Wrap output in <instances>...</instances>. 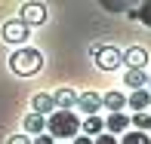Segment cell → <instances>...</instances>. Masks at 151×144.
I'll return each instance as SVG.
<instances>
[{
  "mask_svg": "<svg viewBox=\"0 0 151 144\" xmlns=\"http://www.w3.org/2000/svg\"><path fill=\"white\" fill-rule=\"evenodd\" d=\"M46 129L52 138H77L80 135V120L74 116V111H56L46 116Z\"/></svg>",
  "mask_w": 151,
  "mask_h": 144,
  "instance_id": "6da1fadb",
  "label": "cell"
},
{
  "mask_svg": "<svg viewBox=\"0 0 151 144\" xmlns=\"http://www.w3.org/2000/svg\"><path fill=\"white\" fill-rule=\"evenodd\" d=\"M9 67H12V74H19V77H31V74H37L40 67H43V55H40V49L22 46V49H16L9 55Z\"/></svg>",
  "mask_w": 151,
  "mask_h": 144,
  "instance_id": "7a4b0ae2",
  "label": "cell"
},
{
  "mask_svg": "<svg viewBox=\"0 0 151 144\" xmlns=\"http://www.w3.org/2000/svg\"><path fill=\"white\" fill-rule=\"evenodd\" d=\"M96 65H99L102 71H114V67L123 65V52L117 46H102V49L96 52Z\"/></svg>",
  "mask_w": 151,
  "mask_h": 144,
  "instance_id": "3957f363",
  "label": "cell"
},
{
  "mask_svg": "<svg viewBox=\"0 0 151 144\" xmlns=\"http://www.w3.org/2000/svg\"><path fill=\"white\" fill-rule=\"evenodd\" d=\"M28 25L25 22H19V18H9V22L3 25V40L6 43H25V40H28Z\"/></svg>",
  "mask_w": 151,
  "mask_h": 144,
  "instance_id": "277c9868",
  "label": "cell"
},
{
  "mask_svg": "<svg viewBox=\"0 0 151 144\" xmlns=\"http://www.w3.org/2000/svg\"><path fill=\"white\" fill-rule=\"evenodd\" d=\"M19 22H25L28 28H31V25H43V22H46V6H43V3H25Z\"/></svg>",
  "mask_w": 151,
  "mask_h": 144,
  "instance_id": "5b68a950",
  "label": "cell"
},
{
  "mask_svg": "<svg viewBox=\"0 0 151 144\" xmlns=\"http://www.w3.org/2000/svg\"><path fill=\"white\" fill-rule=\"evenodd\" d=\"M77 107H80L86 116H99L102 95H99V92H83V95H77Z\"/></svg>",
  "mask_w": 151,
  "mask_h": 144,
  "instance_id": "8992f818",
  "label": "cell"
},
{
  "mask_svg": "<svg viewBox=\"0 0 151 144\" xmlns=\"http://www.w3.org/2000/svg\"><path fill=\"white\" fill-rule=\"evenodd\" d=\"M123 61L129 65V71H145V65H148V52L142 49V46H129V49L123 52Z\"/></svg>",
  "mask_w": 151,
  "mask_h": 144,
  "instance_id": "52a82bcc",
  "label": "cell"
},
{
  "mask_svg": "<svg viewBox=\"0 0 151 144\" xmlns=\"http://www.w3.org/2000/svg\"><path fill=\"white\" fill-rule=\"evenodd\" d=\"M31 107H34V113H40V116H50V113H56V101H52V95H46V92H37L31 98Z\"/></svg>",
  "mask_w": 151,
  "mask_h": 144,
  "instance_id": "ba28073f",
  "label": "cell"
},
{
  "mask_svg": "<svg viewBox=\"0 0 151 144\" xmlns=\"http://www.w3.org/2000/svg\"><path fill=\"white\" fill-rule=\"evenodd\" d=\"M52 101H56V111H71V107H77V92L65 86L52 95Z\"/></svg>",
  "mask_w": 151,
  "mask_h": 144,
  "instance_id": "9c48e42d",
  "label": "cell"
},
{
  "mask_svg": "<svg viewBox=\"0 0 151 144\" xmlns=\"http://www.w3.org/2000/svg\"><path fill=\"white\" fill-rule=\"evenodd\" d=\"M102 107H108L111 113H123V107H127V95H120V92L102 95Z\"/></svg>",
  "mask_w": 151,
  "mask_h": 144,
  "instance_id": "30bf717a",
  "label": "cell"
},
{
  "mask_svg": "<svg viewBox=\"0 0 151 144\" xmlns=\"http://www.w3.org/2000/svg\"><path fill=\"white\" fill-rule=\"evenodd\" d=\"M123 83L133 89V92H139V89H145V83H148V74H145V71H129V67H127Z\"/></svg>",
  "mask_w": 151,
  "mask_h": 144,
  "instance_id": "8fae6325",
  "label": "cell"
},
{
  "mask_svg": "<svg viewBox=\"0 0 151 144\" xmlns=\"http://www.w3.org/2000/svg\"><path fill=\"white\" fill-rule=\"evenodd\" d=\"M127 104L133 107L136 113H145V107L151 104V95H148V89H139V92H133V95L127 98Z\"/></svg>",
  "mask_w": 151,
  "mask_h": 144,
  "instance_id": "7c38bea8",
  "label": "cell"
},
{
  "mask_svg": "<svg viewBox=\"0 0 151 144\" xmlns=\"http://www.w3.org/2000/svg\"><path fill=\"white\" fill-rule=\"evenodd\" d=\"M80 129H83L86 138H99L102 129H105V120H99V116H86V120L80 123Z\"/></svg>",
  "mask_w": 151,
  "mask_h": 144,
  "instance_id": "4fadbf2b",
  "label": "cell"
},
{
  "mask_svg": "<svg viewBox=\"0 0 151 144\" xmlns=\"http://www.w3.org/2000/svg\"><path fill=\"white\" fill-rule=\"evenodd\" d=\"M22 126H25V132H31V135H43V129H46V116H40V113H28Z\"/></svg>",
  "mask_w": 151,
  "mask_h": 144,
  "instance_id": "5bb4252c",
  "label": "cell"
},
{
  "mask_svg": "<svg viewBox=\"0 0 151 144\" xmlns=\"http://www.w3.org/2000/svg\"><path fill=\"white\" fill-rule=\"evenodd\" d=\"M105 129H108V135L123 132V129H129V116H127V113H111V116L105 120Z\"/></svg>",
  "mask_w": 151,
  "mask_h": 144,
  "instance_id": "9a60e30c",
  "label": "cell"
},
{
  "mask_svg": "<svg viewBox=\"0 0 151 144\" xmlns=\"http://www.w3.org/2000/svg\"><path fill=\"white\" fill-rule=\"evenodd\" d=\"M117 144H151V138H148L145 132H136V129H133V132H127Z\"/></svg>",
  "mask_w": 151,
  "mask_h": 144,
  "instance_id": "2e32d148",
  "label": "cell"
},
{
  "mask_svg": "<svg viewBox=\"0 0 151 144\" xmlns=\"http://www.w3.org/2000/svg\"><path fill=\"white\" fill-rule=\"evenodd\" d=\"M129 126H136V132H145V135H148V129H151V113H136L133 120H129Z\"/></svg>",
  "mask_w": 151,
  "mask_h": 144,
  "instance_id": "e0dca14e",
  "label": "cell"
},
{
  "mask_svg": "<svg viewBox=\"0 0 151 144\" xmlns=\"http://www.w3.org/2000/svg\"><path fill=\"white\" fill-rule=\"evenodd\" d=\"M136 18H142L145 25H151V3H145L142 9H136Z\"/></svg>",
  "mask_w": 151,
  "mask_h": 144,
  "instance_id": "ac0fdd59",
  "label": "cell"
},
{
  "mask_svg": "<svg viewBox=\"0 0 151 144\" xmlns=\"http://www.w3.org/2000/svg\"><path fill=\"white\" fill-rule=\"evenodd\" d=\"M93 144H117V138H114V135H108V132H102L99 138H96Z\"/></svg>",
  "mask_w": 151,
  "mask_h": 144,
  "instance_id": "d6986e66",
  "label": "cell"
},
{
  "mask_svg": "<svg viewBox=\"0 0 151 144\" xmlns=\"http://www.w3.org/2000/svg\"><path fill=\"white\" fill-rule=\"evenodd\" d=\"M6 144H31V138H28V135H9Z\"/></svg>",
  "mask_w": 151,
  "mask_h": 144,
  "instance_id": "ffe728a7",
  "label": "cell"
},
{
  "mask_svg": "<svg viewBox=\"0 0 151 144\" xmlns=\"http://www.w3.org/2000/svg\"><path fill=\"white\" fill-rule=\"evenodd\" d=\"M31 144H56V138H52V135H46V132H43V135H37V138H34Z\"/></svg>",
  "mask_w": 151,
  "mask_h": 144,
  "instance_id": "44dd1931",
  "label": "cell"
},
{
  "mask_svg": "<svg viewBox=\"0 0 151 144\" xmlns=\"http://www.w3.org/2000/svg\"><path fill=\"white\" fill-rule=\"evenodd\" d=\"M102 6H105L108 12H123L127 9V3H102Z\"/></svg>",
  "mask_w": 151,
  "mask_h": 144,
  "instance_id": "7402d4cb",
  "label": "cell"
},
{
  "mask_svg": "<svg viewBox=\"0 0 151 144\" xmlns=\"http://www.w3.org/2000/svg\"><path fill=\"white\" fill-rule=\"evenodd\" d=\"M74 144H93V138H86V135H77V138H74Z\"/></svg>",
  "mask_w": 151,
  "mask_h": 144,
  "instance_id": "603a6c76",
  "label": "cell"
},
{
  "mask_svg": "<svg viewBox=\"0 0 151 144\" xmlns=\"http://www.w3.org/2000/svg\"><path fill=\"white\" fill-rule=\"evenodd\" d=\"M148 95H151V77H148Z\"/></svg>",
  "mask_w": 151,
  "mask_h": 144,
  "instance_id": "cb8c5ba5",
  "label": "cell"
}]
</instances>
